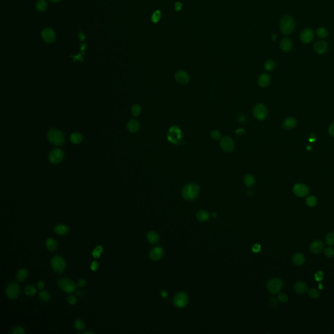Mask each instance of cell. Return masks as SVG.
Masks as SVG:
<instances>
[{"mask_svg": "<svg viewBox=\"0 0 334 334\" xmlns=\"http://www.w3.org/2000/svg\"><path fill=\"white\" fill-rule=\"evenodd\" d=\"M200 192V188L198 184L195 182L189 183L183 187L182 196L185 200L192 201L199 196Z\"/></svg>", "mask_w": 334, "mask_h": 334, "instance_id": "obj_1", "label": "cell"}, {"mask_svg": "<svg viewBox=\"0 0 334 334\" xmlns=\"http://www.w3.org/2000/svg\"><path fill=\"white\" fill-rule=\"evenodd\" d=\"M295 23L294 21L291 16H285L281 19L280 30L285 35L291 34L294 30Z\"/></svg>", "mask_w": 334, "mask_h": 334, "instance_id": "obj_2", "label": "cell"}, {"mask_svg": "<svg viewBox=\"0 0 334 334\" xmlns=\"http://www.w3.org/2000/svg\"><path fill=\"white\" fill-rule=\"evenodd\" d=\"M47 136L49 142L54 146H61L65 141V137L62 132L56 129H52L48 131Z\"/></svg>", "mask_w": 334, "mask_h": 334, "instance_id": "obj_3", "label": "cell"}, {"mask_svg": "<svg viewBox=\"0 0 334 334\" xmlns=\"http://www.w3.org/2000/svg\"><path fill=\"white\" fill-rule=\"evenodd\" d=\"M51 266L53 270L60 274L62 273L66 268V261L62 256L55 255L51 259Z\"/></svg>", "mask_w": 334, "mask_h": 334, "instance_id": "obj_4", "label": "cell"}, {"mask_svg": "<svg viewBox=\"0 0 334 334\" xmlns=\"http://www.w3.org/2000/svg\"><path fill=\"white\" fill-rule=\"evenodd\" d=\"M59 287L63 291L71 293L75 291L76 290V285L73 281L67 278H61L58 281Z\"/></svg>", "mask_w": 334, "mask_h": 334, "instance_id": "obj_5", "label": "cell"}, {"mask_svg": "<svg viewBox=\"0 0 334 334\" xmlns=\"http://www.w3.org/2000/svg\"><path fill=\"white\" fill-rule=\"evenodd\" d=\"M21 288L20 285L17 282H11L7 285L6 288V294L10 299H17L20 294Z\"/></svg>", "mask_w": 334, "mask_h": 334, "instance_id": "obj_6", "label": "cell"}, {"mask_svg": "<svg viewBox=\"0 0 334 334\" xmlns=\"http://www.w3.org/2000/svg\"><path fill=\"white\" fill-rule=\"evenodd\" d=\"M283 287V283L281 279L274 278L269 281L267 285V288L269 292L272 294L279 293Z\"/></svg>", "mask_w": 334, "mask_h": 334, "instance_id": "obj_7", "label": "cell"}, {"mask_svg": "<svg viewBox=\"0 0 334 334\" xmlns=\"http://www.w3.org/2000/svg\"><path fill=\"white\" fill-rule=\"evenodd\" d=\"M253 116L258 120H263L266 118L268 116V109L263 104H258L253 108Z\"/></svg>", "mask_w": 334, "mask_h": 334, "instance_id": "obj_8", "label": "cell"}, {"mask_svg": "<svg viewBox=\"0 0 334 334\" xmlns=\"http://www.w3.org/2000/svg\"><path fill=\"white\" fill-rule=\"evenodd\" d=\"M188 296L187 294L180 292L176 294L174 297V304L177 308L182 309L186 306L188 303Z\"/></svg>", "mask_w": 334, "mask_h": 334, "instance_id": "obj_9", "label": "cell"}, {"mask_svg": "<svg viewBox=\"0 0 334 334\" xmlns=\"http://www.w3.org/2000/svg\"><path fill=\"white\" fill-rule=\"evenodd\" d=\"M220 146L221 149H222L224 151L227 153H230L234 150L235 147V144H234V140H233L231 137L226 136L221 139Z\"/></svg>", "mask_w": 334, "mask_h": 334, "instance_id": "obj_10", "label": "cell"}, {"mask_svg": "<svg viewBox=\"0 0 334 334\" xmlns=\"http://www.w3.org/2000/svg\"><path fill=\"white\" fill-rule=\"evenodd\" d=\"M42 39L47 43H53L56 39V33L51 28H45L41 32Z\"/></svg>", "mask_w": 334, "mask_h": 334, "instance_id": "obj_11", "label": "cell"}, {"mask_svg": "<svg viewBox=\"0 0 334 334\" xmlns=\"http://www.w3.org/2000/svg\"><path fill=\"white\" fill-rule=\"evenodd\" d=\"M63 152L59 149H55L52 150L49 154V161L52 164H58L62 161L63 159Z\"/></svg>", "mask_w": 334, "mask_h": 334, "instance_id": "obj_12", "label": "cell"}, {"mask_svg": "<svg viewBox=\"0 0 334 334\" xmlns=\"http://www.w3.org/2000/svg\"><path fill=\"white\" fill-rule=\"evenodd\" d=\"M309 191V187L304 183H296L293 187V192L297 196L304 197L307 196Z\"/></svg>", "mask_w": 334, "mask_h": 334, "instance_id": "obj_13", "label": "cell"}, {"mask_svg": "<svg viewBox=\"0 0 334 334\" xmlns=\"http://www.w3.org/2000/svg\"><path fill=\"white\" fill-rule=\"evenodd\" d=\"M174 78L176 81L181 85H186L189 82V76L187 72L183 70H179L175 73Z\"/></svg>", "mask_w": 334, "mask_h": 334, "instance_id": "obj_14", "label": "cell"}, {"mask_svg": "<svg viewBox=\"0 0 334 334\" xmlns=\"http://www.w3.org/2000/svg\"><path fill=\"white\" fill-rule=\"evenodd\" d=\"M314 38V33L313 31L311 29L309 28H307V29L304 30L300 34V39L301 41L303 43L308 44L310 43Z\"/></svg>", "mask_w": 334, "mask_h": 334, "instance_id": "obj_15", "label": "cell"}, {"mask_svg": "<svg viewBox=\"0 0 334 334\" xmlns=\"http://www.w3.org/2000/svg\"><path fill=\"white\" fill-rule=\"evenodd\" d=\"M314 50L318 54H323L326 53L328 49V43L324 41H317L315 44H314Z\"/></svg>", "mask_w": 334, "mask_h": 334, "instance_id": "obj_16", "label": "cell"}, {"mask_svg": "<svg viewBox=\"0 0 334 334\" xmlns=\"http://www.w3.org/2000/svg\"><path fill=\"white\" fill-rule=\"evenodd\" d=\"M164 255V250L161 247H155L150 253V258L153 261H157L162 258Z\"/></svg>", "mask_w": 334, "mask_h": 334, "instance_id": "obj_17", "label": "cell"}, {"mask_svg": "<svg viewBox=\"0 0 334 334\" xmlns=\"http://www.w3.org/2000/svg\"><path fill=\"white\" fill-rule=\"evenodd\" d=\"M324 247V245L323 241L317 240L311 243L309 249H310L311 253H314V254H318V253H320L323 251Z\"/></svg>", "mask_w": 334, "mask_h": 334, "instance_id": "obj_18", "label": "cell"}, {"mask_svg": "<svg viewBox=\"0 0 334 334\" xmlns=\"http://www.w3.org/2000/svg\"><path fill=\"white\" fill-rule=\"evenodd\" d=\"M296 126V120L294 118L289 117L285 119L282 123V127L284 129L290 130L294 128Z\"/></svg>", "mask_w": 334, "mask_h": 334, "instance_id": "obj_19", "label": "cell"}, {"mask_svg": "<svg viewBox=\"0 0 334 334\" xmlns=\"http://www.w3.org/2000/svg\"><path fill=\"white\" fill-rule=\"evenodd\" d=\"M270 83V77L268 74L263 73L259 76L258 78V84L261 87H266Z\"/></svg>", "mask_w": 334, "mask_h": 334, "instance_id": "obj_20", "label": "cell"}, {"mask_svg": "<svg viewBox=\"0 0 334 334\" xmlns=\"http://www.w3.org/2000/svg\"><path fill=\"white\" fill-rule=\"evenodd\" d=\"M294 289L296 293L300 294H304L307 291V286L304 282L298 281V282L296 283V284L294 285Z\"/></svg>", "mask_w": 334, "mask_h": 334, "instance_id": "obj_21", "label": "cell"}, {"mask_svg": "<svg viewBox=\"0 0 334 334\" xmlns=\"http://www.w3.org/2000/svg\"><path fill=\"white\" fill-rule=\"evenodd\" d=\"M140 126L139 122L138 120L135 119L129 121L127 124V129L129 132H132V133L137 132L140 129Z\"/></svg>", "mask_w": 334, "mask_h": 334, "instance_id": "obj_22", "label": "cell"}, {"mask_svg": "<svg viewBox=\"0 0 334 334\" xmlns=\"http://www.w3.org/2000/svg\"><path fill=\"white\" fill-rule=\"evenodd\" d=\"M280 47L282 50L285 52H288L291 50V48L292 47V42L289 38L285 37L281 40L280 43Z\"/></svg>", "mask_w": 334, "mask_h": 334, "instance_id": "obj_23", "label": "cell"}, {"mask_svg": "<svg viewBox=\"0 0 334 334\" xmlns=\"http://www.w3.org/2000/svg\"><path fill=\"white\" fill-rule=\"evenodd\" d=\"M255 178L254 176L251 174H247L243 177V183L247 187H251L255 183Z\"/></svg>", "mask_w": 334, "mask_h": 334, "instance_id": "obj_24", "label": "cell"}, {"mask_svg": "<svg viewBox=\"0 0 334 334\" xmlns=\"http://www.w3.org/2000/svg\"><path fill=\"white\" fill-rule=\"evenodd\" d=\"M54 232L59 235H66L69 232V228L65 224H59L54 228Z\"/></svg>", "mask_w": 334, "mask_h": 334, "instance_id": "obj_25", "label": "cell"}, {"mask_svg": "<svg viewBox=\"0 0 334 334\" xmlns=\"http://www.w3.org/2000/svg\"><path fill=\"white\" fill-rule=\"evenodd\" d=\"M305 256L301 253H296L294 255L292 258V262L296 266H301L305 262Z\"/></svg>", "mask_w": 334, "mask_h": 334, "instance_id": "obj_26", "label": "cell"}, {"mask_svg": "<svg viewBox=\"0 0 334 334\" xmlns=\"http://www.w3.org/2000/svg\"><path fill=\"white\" fill-rule=\"evenodd\" d=\"M147 240L151 243H157L159 240V236L155 231H150L147 234Z\"/></svg>", "mask_w": 334, "mask_h": 334, "instance_id": "obj_27", "label": "cell"}, {"mask_svg": "<svg viewBox=\"0 0 334 334\" xmlns=\"http://www.w3.org/2000/svg\"><path fill=\"white\" fill-rule=\"evenodd\" d=\"M46 247L50 251H55L58 248V242L54 238H48L46 241Z\"/></svg>", "mask_w": 334, "mask_h": 334, "instance_id": "obj_28", "label": "cell"}, {"mask_svg": "<svg viewBox=\"0 0 334 334\" xmlns=\"http://www.w3.org/2000/svg\"><path fill=\"white\" fill-rule=\"evenodd\" d=\"M209 217H210V215H209L208 212L204 210L199 211L196 214V219L200 222H205V221H208Z\"/></svg>", "mask_w": 334, "mask_h": 334, "instance_id": "obj_29", "label": "cell"}, {"mask_svg": "<svg viewBox=\"0 0 334 334\" xmlns=\"http://www.w3.org/2000/svg\"><path fill=\"white\" fill-rule=\"evenodd\" d=\"M47 7L48 5L46 0H38L36 3V9L41 13L45 12L47 9Z\"/></svg>", "mask_w": 334, "mask_h": 334, "instance_id": "obj_30", "label": "cell"}, {"mask_svg": "<svg viewBox=\"0 0 334 334\" xmlns=\"http://www.w3.org/2000/svg\"><path fill=\"white\" fill-rule=\"evenodd\" d=\"M16 277H17V279L18 281H23L26 280L27 278L28 272L26 269L22 268L21 269H19L18 272L17 273V275H16Z\"/></svg>", "mask_w": 334, "mask_h": 334, "instance_id": "obj_31", "label": "cell"}, {"mask_svg": "<svg viewBox=\"0 0 334 334\" xmlns=\"http://www.w3.org/2000/svg\"><path fill=\"white\" fill-rule=\"evenodd\" d=\"M24 292H25V294L27 296H33L37 293V288H36L34 285H27V287H26L25 289H24Z\"/></svg>", "mask_w": 334, "mask_h": 334, "instance_id": "obj_32", "label": "cell"}, {"mask_svg": "<svg viewBox=\"0 0 334 334\" xmlns=\"http://www.w3.org/2000/svg\"><path fill=\"white\" fill-rule=\"evenodd\" d=\"M71 141L73 144H78L82 141V136L79 132H74L71 135Z\"/></svg>", "mask_w": 334, "mask_h": 334, "instance_id": "obj_33", "label": "cell"}, {"mask_svg": "<svg viewBox=\"0 0 334 334\" xmlns=\"http://www.w3.org/2000/svg\"><path fill=\"white\" fill-rule=\"evenodd\" d=\"M131 113L135 117H138V116L140 115L142 112V108L139 104H135L133 106L131 107Z\"/></svg>", "mask_w": 334, "mask_h": 334, "instance_id": "obj_34", "label": "cell"}, {"mask_svg": "<svg viewBox=\"0 0 334 334\" xmlns=\"http://www.w3.org/2000/svg\"><path fill=\"white\" fill-rule=\"evenodd\" d=\"M39 296L40 300L43 301H48L51 298V296L50 294V293L46 291H41L39 292Z\"/></svg>", "mask_w": 334, "mask_h": 334, "instance_id": "obj_35", "label": "cell"}, {"mask_svg": "<svg viewBox=\"0 0 334 334\" xmlns=\"http://www.w3.org/2000/svg\"><path fill=\"white\" fill-rule=\"evenodd\" d=\"M316 34L320 38H326L328 35V32L326 29L324 27H320L316 31Z\"/></svg>", "mask_w": 334, "mask_h": 334, "instance_id": "obj_36", "label": "cell"}, {"mask_svg": "<svg viewBox=\"0 0 334 334\" xmlns=\"http://www.w3.org/2000/svg\"><path fill=\"white\" fill-rule=\"evenodd\" d=\"M75 327L78 331H82L85 328V324L82 319H76L75 322Z\"/></svg>", "mask_w": 334, "mask_h": 334, "instance_id": "obj_37", "label": "cell"}, {"mask_svg": "<svg viewBox=\"0 0 334 334\" xmlns=\"http://www.w3.org/2000/svg\"><path fill=\"white\" fill-rule=\"evenodd\" d=\"M317 203V199L315 196H309L306 199V204L309 207H314Z\"/></svg>", "mask_w": 334, "mask_h": 334, "instance_id": "obj_38", "label": "cell"}, {"mask_svg": "<svg viewBox=\"0 0 334 334\" xmlns=\"http://www.w3.org/2000/svg\"><path fill=\"white\" fill-rule=\"evenodd\" d=\"M103 251V247L100 246V245H98V246H97L95 247L94 251L92 252V255H93V256L95 259H99L100 256V255H101Z\"/></svg>", "mask_w": 334, "mask_h": 334, "instance_id": "obj_39", "label": "cell"}, {"mask_svg": "<svg viewBox=\"0 0 334 334\" xmlns=\"http://www.w3.org/2000/svg\"><path fill=\"white\" fill-rule=\"evenodd\" d=\"M309 296L312 299H317L320 296V293L315 288H311L308 291Z\"/></svg>", "mask_w": 334, "mask_h": 334, "instance_id": "obj_40", "label": "cell"}, {"mask_svg": "<svg viewBox=\"0 0 334 334\" xmlns=\"http://www.w3.org/2000/svg\"><path fill=\"white\" fill-rule=\"evenodd\" d=\"M326 242L329 245H334V232H329L326 236Z\"/></svg>", "mask_w": 334, "mask_h": 334, "instance_id": "obj_41", "label": "cell"}, {"mask_svg": "<svg viewBox=\"0 0 334 334\" xmlns=\"http://www.w3.org/2000/svg\"><path fill=\"white\" fill-rule=\"evenodd\" d=\"M161 17V13L160 11L157 10L152 15L151 21L154 23H157L159 21Z\"/></svg>", "mask_w": 334, "mask_h": 334, "instance_id": "obj_42", "label": "cell"}, {"mask_svg": "<svg viewBox=\"0 0 334 334\" xmlns=\"http://www.w3.org/2000/svg\"><path fill=\"white\" fill-rule=\"evenodd\" d=\"M275 67V63L272 60H268L265 62L264 64V68L265 69L268 71H271L273 69V68Z\"/></svg>", "mask_w": 334, "mask_h": 334, "instance_id": "obj_43", "label": "cell"}, {"mask_svg": "<svg viewBox=\"0 0 334 334\" xmlns=\"http://www.w3.org/2000/svg\"><path fill=\"white\" fill-rule=\"evenodd\" d=\"M210 136L211 138L213 139V140H219L221 138V133L219 131L217 130H214L212 131L210 133Z\"/></svg>", "mask_w": 334, "mask_h": 334, "instance_id": "obj_44", "label": "cell"}, {"mask_svg": "<svg viewBox=\"0 0 334 334\" xmlns=\"http://www.w3.org/2000/svg\"><path fill=\"white\" fill-rule=\"evenodd\" d=\"M11 333L13 334H24L25 333V331H24V329L22 327L17 326L13 329Z\"/></svg>", "mask_w": 334, "mask_h": 334, "instance_id": "obj_45", "label": "cell"}, {"mask_svg": "<svg viewBox=\"0 0 334 334\" xmlns=\"http://www.w3.org/2000/svg\"><path fill=\"white\" fill-rule=\"evenodd\" d=\"M278 299L281 302L287 303L288 300V297L285 293H279L278 295Z\"/></svg>", "mask_w": 334, "mask_h": 334, "instance_id": "obj_46", "label": "cell"}, {"mask_svg": "<svg viewBox=\"0 0 334 334\" xmlns=\"http://www.w3.org/2000/svg\"><path fill=\"white\" fill-rule=\"evenodd\" d=\"M324 253L327 257H333L334 256V249L332 247H328L325 249Z\"/></svg>", "mask_w": 334, "mask_h": 334, "instance_id": "obj_47", "label": "cell"}, {"mask_svg": "<svg viewBox=\"0 0 334 334\" xmlns=\"http://www.w3.org/2000/svg\"><path fill=\"white\" fill-rule=\"evenodd\" d=\"M77 298H76V297L75 296H73V295H71L69 296V297H67V301L68 303H69V304L71 305H75L76 304V303H77Z\"/></svg>", "mask_w": 334, "mask_h": 334, "instance_id": "obj_48", "label": "cell"}, {"mask_svg": "<svg viewBox=\"0 0 334 334\" xmlns=\"http://www.w3.org/2000/svg\"><path fill=\"white\" fill-rule=\"evenodd\" d=\"M323 276H324V273H323V272H322V271L317 272L315 275V280L317 281H319H319H321L322 280H323Z\"/></svg>", "mask_w": 334, "mask_h": 334, "instance_id": "obj_49", "label": "cell"}, {"mask_svg": "<svg viewBox=\"0 0 334 334\" xmlns=\"http://www.w3.org/2000/svg\"><path fill=\"white\" fill-rule=\"evenodd\" d=\"M86 283H87V282H86V281L85 279H81L78 281L77 286L79 287H83L85 286V285H86Z\"/></svg>", "mask_w": 334, "mask_h": 334, "instance_id": "obj_50", "label": "cell"}, {"mask_svg": "<svg viewBox=\"0 0 334 334\" xmlns=\"http://www.w3.org/2000/svg\"><path fill=\"white\" fill-rule=\"evenodd\" d=\"M328 132L332 136H334V123H332L328 128Z\"/></svg>", "mask_w": 334, "mask_h": 334, "instance_id": "obj_51", "label": "cell"}, {"mask_svg": "<svg viewBox=\"0 0 334 334\" xmlns=\"http://www.w3.org/2000/svg\"><path fill=\"white\" fill-rule=\"evenodd\" d=\"M98 268H99V264H98L97 262H96V261H94V262H92L91 264V269L93 271H96V270H97Z\"/></svg>", "mask_w": 334, "mask_h": 334, "instance_id": "obj_52", "label": "cell"}, {"mask_svg": "<svg viewBox=\"0 0 334 334\" xmlns=\"http://www.w3.org/2000/svg\"><path fill=\"white\" fill-rule=\"evenodd\" d=\"M260 249H261V247H260V245L259 244L254 245H253V248H252L253 251L255 252V253L259 252L260 251Z\"/></svg>", "mask_w": 334, "mask_h": 334, "instance_id": "obj_53", "label": "cell"}, {"mask_svg": "<svg viewBox=\"0 0 334 334\" xmlns=\"http://www.w3.org/2000/svg\"><path fill=\"white\" fill-rule=\"evenodd\" d=\"M182 3L180 2H176L175 3V9L177 11H180L181 9H182Z\"/></svg>", "mask_w": 334, "mask_h": 334, "instance_id": "obj_54", "label": "cell"}, {"mask_svg": "<svg viewBox=\"0 0 334 334\" xmlns=\"http://www.w3.org/2000/svg\"><path fill=\"white\" fill-rule=\"evenodd\" d=\"M37 286L38 288L41 289V290H43L44 288H45V283H44L43 282V281H39V282L37 283Z\"/></svg>", "mask_w": 334, "mask_h": 334, "instance_id": "obj_55", "label": "cell"}, {"mask_svg": "<svg viewBox=\"0 0 334 334\" xmlns=\"http://www.w3.org/2000/svg\"><path fill=\"white\" fill-rule=\"evenodd\" d=\"M79 38H80V41H82L85 39V35H84V33H83V32H82V31L79 32Z\"/></svg>", "mask_w": 334, "mask_h": 334, "instance_id": "obj_56", "label": "cell"}, {"mask_svg": "<svg viewBox=\"0 0 334 334\" xmlns=\"http://www.w3.org/2000/svg\"><path fill=\"white\" fill-rule=\"evenodd\" d=\"M161 295L163 297H166L167 296V292L166 291H163L161 292Z\"/></svg>", "mask_w": 334, "mask_h": 334, "instance_id": "obj_57", "label": "cell"}, {"mask_svg": "<svg viewBox=\"0 0 334 334\" xmlns=\"http://www.w3.org/2000/svg\"><path fill=\"white\" fill-rule=\"evenodd\" d=\"M49 1L52 3H59L60 2V1L61 0H49Z\"/></svg>", "mask_w": 334, "mask_h": 334, "instance_id": "obj_58", "label": "cell"}, {"mask_svg": "<svg viewBox=\"0 0 334 334\" xmlns=\"http://www.w3.org/2000/svg\"><path fill=\"white\" fill-rule=\"evenodd\" d=\"M212 217H214V218H215V217H217V213H215V212L212 213Z\"/></svg>", "mask_w": 334, "mask_h": 334, "instance_id": "obj_59", "label": "cell"}, {"mask_svg": "<svg viewBox=\"0 0 334 334\" xmlns=\"http://www.w3.org/2000/svg\"><path fill=\"white\" fill-rule=\"evenodd\" d=\"M84 334H94V332H90V331H87V332H84Z\"/></svg>", "mask_w": 334, "mask_h": 334, "instance_id": "obj_60", "label": "cell"}, {"mask_svg": "<svg viewBox=\"0 0 334 334\" xmlns=\"http://www.w3.org/2000/svg\"><path fill=\"white\" fill-rule=\"evenodd\" d=\"M272 39H273V41H275V39H276V36H275V34H272Z\"/></svg>", "mask_w": 334, "mask_h": 334, "instance_id": "obj_61", "label": "cell"}, {"mask_svg": "<svg viewBox=\"0 0 334 334\" xmlns=\"http://www.w3.org/2000/svg\"><path fill=\"white\" fill-rule=\"evenodd\" d=\"M319 287H320V289L323 288H322V287H323V286H322V285H319Z\"/></svg>", "mask_w": 334, "mask_h": 334, "instance_id": "obj_62", "label": "cell"}]
</instances>
